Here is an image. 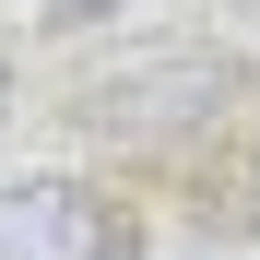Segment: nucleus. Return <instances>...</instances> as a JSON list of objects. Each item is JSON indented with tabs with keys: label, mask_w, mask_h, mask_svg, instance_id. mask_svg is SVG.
I'll return each instance as SVG.
<instances>
[{
	"label": "nucleus",
	"mask_w": 260,
	"mask_h": 260,
	"mask_svg": "<svg viewBox=\"0 0 260 260\" xmlns=\"http://www.w3.org/2000/svg\"><path fill=\"white\" fill-rule=\"evenodd\" d=\"M237 95V59H213V48H154V59H118L83 83V118L118 130V142H166V130H201V118H225Z\"/></svg>",
	"instance_id": "f257e3e1"
},
{
	"label": "nucleus",
	"mask_w": 260,
	"mask_h": 260,
	"mask_svg": "<svg viewBox=\"0 0 260 260\" xmlns=\"http://www.w3.org/2000/svg\"><path fill=\"white\" fill-rule=\"evenodd\" d=\"M0 260H130V225L83 178H0Z\"/></svg>",
	"instance_id": "f03ea898"
},
{
	"label": "nucleus",
	"mask_w": 260,
	"mask_h": 260,
	"mask_svg": "<svg viewBox=\"0 0 260 260\" xmlns=\"http://www.w3.org/2000/svg\"><path fill=\"white\" fill-rule=\"evenodd\" d=\"M118 0H48V24H107Z\"/></svg>",
	"instance_id": "7ed1b4c3"
}]
</instances>
